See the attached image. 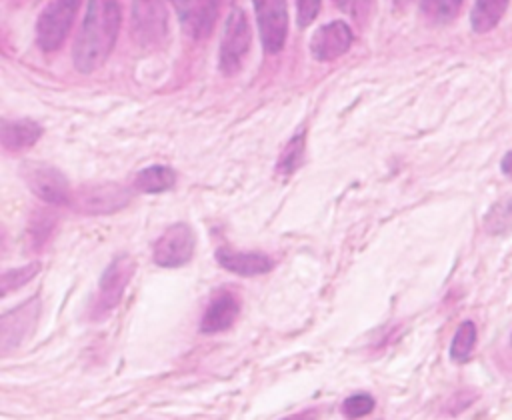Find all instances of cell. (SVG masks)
<instances>
[{
    "mask_svg": "<svg viewBox=\"0 0 512 420\" xmlns=\"http://www.w3.org/2000/svg\"><path fill=\"white\" fill-rule=\"evenodd\" d=\"M240 314V300L230 290H220L210 298L208 308L200 320V330L204 334H216L228 330Z\"/></svg>",
    "mask_w": 512,
    "mask_h": 420,
    "instance_id": "7c38bea8",
    "label": "cell"
},
{
    "mask_svg": "<svg viewBox=\"0 0 512 420\" xmlns=\"http://www.w3.org/2000/svg\"><path fill=\"white\" fill-rule=\"evenodd\" d=\"M462 2L464 0H420V12L430 22L444 24V22H450L458 14Z\"/></svg>",
    "mask_w": 512,
    "mask_h": 420,
    "instance_id": "d6986e66",
    "label": "cell"
},
{
    "mask_svg": "<svg viewBox=\"0 0 512 420\" xmlns=\"http://www.w3.org/2000/svg\"><path fill=\"white\" fill-rule=\"evenodd\" d=\"M322 6V0H296V8H298V26L304 28L308 24L314 22V18L318 16Z\"/></svg>",
    "mask_w": 512,
    "mask_h": 420,
    "instance_id": "cb8c5ba5",
    "label": "cell"
},
{
    "mask_svg": "<svg viewBox=\"0 0 512 420\" xmlns=\"http://www.w3.org/2000/svg\"><path fill=\"white\" fill-rule=\"evenodd\" d=\"M486 230L490 234H508L512 230V196L490 208L486 214Z\"/></svg>",
    "mask_w": 512,
    "mask_h": 420,
    "instance_id": "ffe728a7",
    "label": "cell"
},
{
    "mask_svg": "<svg viewBox=\"0 0 512 420\" xmlns=\"http://www.w3.org/2000/svg\"><path fill=\"white\" fill-rule=\"evenodd\" d=\"M122 22L118 0H90L82 28L78 32L72 58L82 74L98 70L110 56Z\"/></svg>",
    "mask_w": 512,
    "mask_h": 420,
    "instance_id": "6da1fadb",
    "label": "cell"
},
{
    "mask_svg": "<svg viewBox=\"0 0 512 420\" xmlns=\"http://www.w3.org/2000/svg\"><path fill=\"white\" fill-rule=\"evenodd\" d=\"M250 42H252L250 22L246 18V12L236 6L230 10L224 24V32H222L220 72L224 76H232L242 68L244 58L250 50Z\"/></svg>",
    "mask_w": 512,
    "mask_h": 420,
    "instance_id": "7a4b0ae2",
    "label": "cell"
},
{
    "mask_svg": "<svg viewBox=\"0 0 512 420\" xmlns=\"http://www.w3.org/2000/svg\"><path fill=\"white\" fill-rule=\"evenodd\" d=\"M352 46V30L346 22L334 20L318 28L310 38L312 56L320 62H330L340 58Z\"/></svg>",
    "mask_w": 512,
    "mask_h": 420,
    "instance_id": "8fae6325",
    "label": "cell"
},
{
    "mask_svg": "<svg viewBox=\"0 0 512 420\" xmlns=\"http://www.w3.org/2000/svg\"><path fill=\"white\" fill-rule=\"evenodd\" d=\"M500 168H502V172H504L506 176H512V150L504 154V158H502V162H500Z\"/></svg>",
    "mask_w": 512,
    "mask_h": 420,
    "instance_id": "d4e9b609",
    "label": "cell"
},
{
    "mask_svg": "<svg viewBox=\"0 0 512 420\" xmlns=\"http://www.w3.org/2000/svg\"><path fill=\"white\" fill-rule=\"evenodd\" d=\"M476 344V326L466 320L456 328V334L450 344V358L454 362H466L474 350Z\"/></svg>",
    "mask_w": 512,
    "mask_h": 420,
    "instance_id": "ac0fdd59",
    "label": "cell"
},
{
    "mask_svg": "<svg viewBox=\"0 0 512 420\" xmlns=\"http://www.w3.org/2000/svg\"><path fill=\"white\" fill-rule=\"evenodd\" d=\"M342 410L350 418H362V416H366V414H370L374 410V398L370 394H366V392L352 394V396H348L344 400Z\"/></svg>",
    "mask_w": 512,
    "mask_h": 420,
    "instance_id": "603a6c76",
    "label": "cell"
},
{
    "mask_svg": "<svg viewBox=\"0 0 512 420\" xmlns=\"http://www.w3.org/2000/svg\"><path fill=\"white\" fill-rule=\"evenodd\" d=\"M352 2H354V0H334V4H336L340 10H350V8H352Z\"/></svg>",
    "mask_w": 512,
    "mask_h": 420,
    "instance_id": "484cf974",
    "label": "cell"
},
{
    "mask_svg": "<svg viewBox=\"0 0 512 420\" xmlns=\"http://www.w3.org/2000/svg\"><path fill=\"white\" fill-rule=\"evenodd\" d=\"M130 200V194L118 186L88 188L80 198V208L88 212H110L122 208Z\"/></svg>",
    "mask_w": 512,
    "mask_h": 420,
    "instance_id": "9a60e30c",
    "label": "cell"
},
{
    "mask_svg": "<svg viewBox=\"0 0 512 420\" xmlns=\"http://www.w3.org/2000/svg\"><path fill=\"white\" fill-rule=\"evenodd\" d=\"M40 316V300L28 298L20 306L12 308L0 318V348L2 356L10 354L12 350L20 348L24 340H28L34 334L36 322Z\"/></svg>",
    "mask_w": 512,
    "mask_h": 420,
    "instance_id": "8992f818",
    "label": "cell"
},
{
    "mask_svg": "<svg viewBox=\"0 0 512 420\" xmlns=\"http://www.w3.org/2000/svg\"><path fill=\"white\" fill-rule=\"evenodd\" d=\"M22 178L30 192H34L46 204H70L72 192L66 176L46 162H26L22 166Z\"/></svg>",
    "mask_w": 512,
    "mask_h": 420,
    "instance_id": "277c9868",
    "label": "cell"
},
{
    "mask_svg": "<svg viewBox=\"0 0 512 420\" xmlns=\"http://www.w3.org/2000/svg\"><path fill=\"white\" fill-rule=\"evenodd\" d=\"M506 8L508 0H476L470 14L472 30L478 34L490 32L502 20Z\"/></svg>",
    "mask_w": 512,
    "mask_h": 420,
    "instance_id": "e0dca14e",
    "label": "cell"
},
{
    "mask_svg": "<svg viewBox=\"0 0 512 420\" xmlns=\"http://www.w3.org/2000/svg\"><path fill=\"white\" fill-rule=\"evenodd\" d=\"M394 2H396V4H400V6H402V4H404V2H406V0H394Z\"/></svg>",
    "mask_w": 512,
    "mask_h": 420,
    "instance_id": "4316f807",
    "label": "cell"
},
{
    "mask_svg": "<svg viewBox=\"0 0 512 420\" xmlns=\"http://www.w3.org/2000/svg\"><path fill=\"white\" fill-rule=\"evenodd\" d=\"M176 184V172L168 166L156 164L140 170L134 178V188L146 194H160Z\"/></svg>",
    "mask_w": 512,
    "mask_h": 420,
    "instance_id": "2e32d148",
    "label": "cell"
},
{
    "mask_svg": "<svg viewBox=\"0 0 512 420\" xmlns=\"http://www.w3.org/2000/svg\"><path fill=\"white\" fill-rule=\"evenodd\" d=\"M304 162V134H296L288 140V146L284 148L276 170L284 176L292 174L300 164Z\"/></svg>",
    "mask_w": 512,
    "mask_h": 420,
    "instance_id": "44dd1931",
    "label": "cell"
},
{
    "mask_svg": "<svg viewBox=\"0 0 512 420\" xmlns=\"http://www.w3.org/2000/svg\"><path fill=\"white\" fill-rule=\"evenodd\" d=\"M184 32L192 38H204L212 32L222 0H172Z\"/></svg>",
    "mask_w": 512,
    "mask_h": 420,
    "instance_id": "30bf717a",
    "label": "cell"
},
{
    "mask_svg": "<svg viewBox=\"0 0 512 420\" xmlns=\"http://www.w3.org/2000/svg\"><path fill=\"white\" fill-rule=\"evenodd\" d=\"M42 126L32 120H4L0 126L2 146L10 152H22L38 142Z\"/></svg>",
    "mask_w": 512,
    "mask_h": 420,
    "instance_id": "5bb4252c",
    "label": "cell"
},
{
    "mask_svg": "<svg viewBox=\"0 0 512 420\" xmlns=\"http://www.w3.org/2000/svg\"><path fill=\"white\" fill-rule=\"evenodd\" d=\"M134 260L128 254H120L116 256L108 268L104 270L100 282H98V296L94 300V316H102L108 314L112 308L118 306V302L122 300L128 282L134 276Z\"/></svg>",
    "mask_w": 512,
    "mask_h": 420,
    "instance_id": "5b68a950",
    "label": "cell"
},
{
    "mask_svg": "<svg viewBox=\"0 0 512 420\" xmlns=\"http://www.w3.org/2000/svg\"><path fill=\"white\" fill-rule=\"evenodd\" d=\"M262 48L276 54L284 48L288 36V6L286 0H252Z\"/></svg>",
    "mask_w": 512,
    "mask_h": 420,
    "instance_id": "ba28073f",
    "label": "cell"
},
{
    "mask_svg": "<svg viewBox=\"0 0 512 420\" xmlns=\"http://www.w3.org/2000/svg\"><path fill=\"white\" fill-rule=\"evenodd\" d=\"M78 6L80 0H52L40 12L36 22V44L44 52H54L60 48L74 24Z\"/></svg>",
    "mask_w": 512,
    "mask_h": 420,
    "instance_id": "3957f363",
    "label": "cell"
},
{
    "mask_svg": "<svg viewBox=\"0 0 512 420\" xmlns=\"http://www.w3.org/2000/svg\"><path fill=\"white\" fill-rule=\"evenodd\" d=\"M132 34L142 48L158 46L166 36V8L162 0L132 2Z\"/></svg>",
    "mask_w": 512,
    "mask_h": 420,
    "instance_id": "9c48e42d",
    "label": "cell"
},
{
    "mask_svg": "<svg viewBox=\"0 0 512 420\" xmlns=\"http://www.w3.org/2000/svg\"><path fill=\"white\" fill-rule=\"evenodd\" d=\"M194 246H196V236L192 226L186 222H176L168 226L162 232V236L156 240L152 258L162 268H178L192 258Z\"/></svg>",
    "mask_w": 512,
    "mask_h": 420,
    "instance_id": "52a82bcc",
    "label": "cell"
},
{
    "mask_svg": "<svg viewBox=\"0 0 512 420\" xmlns=\"http://www.w3.org/2000/svg\"><path fill=\"white\" fill-rule=\"evenodd\" d=\"M40 272V262H32V264H26L22 268H14V270H8L2 274V280H0V286H2V296H8L12 290H18L22 288L28 280H32L36 274Z\"/></svg>",
    "mask_w": 512,
    "mask_h": 420,
    "instance_id": "7402d4cb",
    "label": "cell"
},
{
    "mask_svg": "<svg viewBox=\"0 0 512 420\" xmlns=\"http://www.w3.org/2000/svg\"><path fill=\"white\" fill-rule=\"evenodd\" d=\"M216 260L222 268L238 276H260L274 268V260L264 252H236L230 248H218Z\"/></svg>",
    "mask_w": 512,
    "mask_h": 420,
    "instance_id": "4fadbf2b",
    "label": "cell"
}]
</instances>
